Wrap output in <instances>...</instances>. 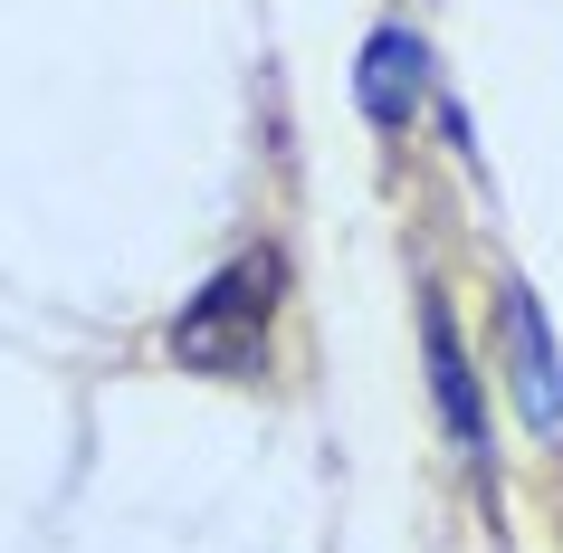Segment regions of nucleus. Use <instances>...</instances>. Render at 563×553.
Masks as SVG:
<instances>
[{
    "label": "nucleus",
    "instance_id": "4",
    "mask_svg": "<svg viewBox=\"0 0 563 553\" xmlns=\"http://www.w3.org/2000/svg\"><path fill=\"white\" fill-rule=\"evenodd\" d=\"M430 381H440V410H449V430L477 449V381L468 363H459V334H449V316L430 306Z\"/></svg>",
    "mask_w": 563,
    "mask_h": 553
},
{
    "label": "nucleus",
    "instance_id": "3",
    "mask_svg": "<svg viewBox=\"0 0 563 553\" xmlns=\"http://www.w3.org/2000/svg\"><path fill=\"white\" fill-rule=\"evenodd\" d=\"M506 344H516V401L534 430H554V353H544V316L534 296H506Z\"/></svg>",
    "mask_w": 563,
    "mask_h": 553
},
{
    "label": "nucleus",
    "instance_id": "1",
    "mask_svg": "<svg viewBox=\"0 0 563 553\" xmlns=\"http://www.w3.org/2000/svg\"><path fill=\"white\" fill-rule=\"evenodd\" d=\"M267 324H277V258H239L220 267L173 324V353L191 373H220V381H249L267 363Z\"/></svg>",
    "mask_w": 563,
    "mask_h": 553
},
{
    "label": "nucleus",
    "instance_id": "2",
    "mask_svg": "<svg viewBox=\"0 0 563 553\" xmlns=\"http://www.w3.org/2000/svg\"><path fill=\"white\" fill-rule=\"evenodd\" d=\"M420 87H430V48H420L411 30H383L363 48V115L373 124H411Z\"/></svg>",
    "mask_w": 563,
    "mask_h": 553
}]
</instances>
